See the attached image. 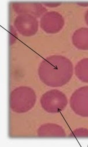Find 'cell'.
Segmentation results:
<instances>
[{"label": "cell", "mask_w": 88, "mask_h": 147, "mask_svg": "<svg viewBox=\"0 0 88 147\" xmlns=\"http://www.w3.org/2000/svg\"><path fill=\"white\" fill-rule=\"evenodd\" d=\"M64 25V20L59 13L52 11L44 13L41 18L40 26L47 33L59 32Z\"/></svg>", "instance_id": "8992f818"}, {"label": "cell", "mask_w": 88, "mask_h": 147, "mask_svg": "<svg viewBox=\"0 0 88 147\" xmlns=\"http://www.w3.org/2000/svg\"><path fill=\"white\" fill-rule=\"evenodd\" d=\"M14 10L18 14H30L35 18L40 17L47 9L39 3H15L12 4Z\"/></svg>", "instance_id": "52a82bcc"}, {"label": "cell", "mask_w": 88, "mask_h": 147, "mask_svg": "<svg viewBox=\"0 0 88 147\" xmlns=\"http://www.w3.org/2000/svg\"><path fill=\"white\" fill-rule=\"evenodd\" d=\"M38 136L40 137H65L66 131L59 125L45 123L41 125L37 130Z\"/></svg>", "instance_id": "ba28073f"}, {"label": "cell", "mask_w": 88, "mask_h": 147, "mask_svg": "<svg viewBox=\"0 0 88 147\" xmlns=\"http://www.w3.org/2000/svg\"><path fill=\"white\" fill-rule=\"evenodd\" d=\"M73 64L67 57L52 55L44 59L38 68L41 81L51 87H60L67 84L73 74Z\"/></svg>", "instance_id": "6da1fadb"}, {"label": "cell", "mask_w": 88, "mask_h": 147, "mask_svg": "<svg viewBox=\"0 0 88 147\" xmlns=\"http://www.w3.org/2000/svg\"><path fill=\"white\" fill-rule=\"evenodd\" d=\"M10 34H9V37H10V41L12 40V38H13V43L16 41V38H17V34L15 31V30L13 26H10L9 28Z\"/></svg>", "instance_id": "7c38bea8"}, {"label": "cell", "mask_w": 88, "mask_h": 147, "mask_svg": "<svg viewBox=\"0 0 88 147\" xmlns=\"http://www.w3.org/2000/svg\"><path fill=\"white\" fill-rule=\"evenodd\" d=\"M75 73L81 81L88 83V58H85L78 62L75 67Z\"/></svg>", "instance_id": "30bf717a"}, {"label": "cell", "mask_w": 88, "mask_h": 147, "mask_svg": "<svg viewBox=\"0 0 88 147\" xmlns=\"http://www.w3.org/2000/svg\"><path fill=\"white\" fill-rule=\"evenodd\" d=\"M77 4H78L80 6H83V7H88V3H77Z\"/></svg>", "instance_id": "9a60e30c"}, {"label": "cell", "mask_w": 88, "mask_h": 147, "mask_svg": "<svg viewBox=\"0 0 88 147\" xmlns=\"http://www.w3.org/2000/svg\"><path fill=\"white\" fill-rule=\"evenodd\" d=\"M43 4L44 5H45L48 7H51V8H53V7H58L59 5H61V3H43Z\"/></svg>", "instance_id": "4fadbf2b"}, {"label": "cell", "mask_w": 88, "mask_h": 147, "mask_svg": "<svg viewBox=\"0 0 88 147\" xmlns=\"http://www.w3.org/2000/svg\"><path fill=\"white\" fill-rule=\"evenodd\" d=\"M70 106L77 115L88 117V86L76 89L70 98Z\"/></svg>", "instance_id": "277c9868"}, {"label": "cell", "mask_w": 88, "mask_h": 147, "mask_svg": "<svg viewBox=\"0 0 88 147\" xmlns=\"http://www.w3.org/2000/svg\"><path fill=\"white\" fill-rule=\"evenodd\" d=\"M14 26L22 35L31 36L35 35L38 30V21L31 15L20 14L16 18Z\"/></svg>", "instance_id": "5b68a950"}, {"label": "cell", "mask_w": 88, "mask_h": 147, "mask_svg": "<svg viewBox=\"0 0 88 147\" xmlns=\"http://www.w3.org/2000/svg\"><path fill=\"white\" fill-rule=\"evenodd\" d=\"M41 107L49 113H57L63 110L67 105V98L61 91L52 89L44 93L41 97Z\"/></svg>", "instance_id": "3957f363"}, {"label": "cell", "mask_w": 88, "mask_h": 147, "mask_svg": "<svg viewBox=\"0 0 88 147\" xmlns=\"http://www.w3.org/2000/svg\"><path fill=\"white\" fill-rule=\"evenodd\" d=\"M72 41L78 49L88 50V28L82 27L76 30L72 35Z\"/></svg>", "instance_id": "9c48e42d"}, {"label": "cell", "mask_w": 88, "mask_h": 147, "mask_svg": "<svg viewBox=\"0 0 88 147\" xmlns=\"http://www.w3.org/2000/svg\"><path fill=\"white\" fill-rule=\"evenodd\" d=\"M85 22L86 23V24L88 26V10L86 11V12L85 13Z\"/></svg>", "instance_id": "5bb4252c"}, {"label": "cell", "mask_w": 88, "mask_h": 147, "mask_svg": "<svg viewBox=\"0 0 88 147\" xmlns=\"http://www.w3.org/2000/svg\"><path fill=\"white\" fill-rule=\"evenodd\" d=\"M70 138H88V129L86 128H78L73 130L68 136Z\"/></svg>", "instance_id": "8fae6325"}, {"label": "cell", "mask_w": 88, "mask_h": 147, "mask_svg": "<svg viewBox=\"0 0 88 147\" xmlns=\"http://www.w3.org/2000/svg\"><path fill=\"white\" fill-rule=\"evenodd\" d=\"M36 101L34 90L30 87L20 86L14 89L10 95V107L14 112L24 113L34 107Z\"/></svg>", "instance_id": "7a4b0ae2"}]
</instances>
